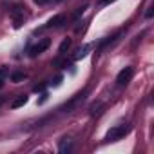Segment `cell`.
Here are the masks:
<instances>
[{
    "instance_id": "6da1fadb",
    "label": "cell",
    "mask_w": 154,
    "mask_h": 154,
    "mask_svg": "<svg viewBox=\"0 0 154 154\" xmlns=\"http://www.w3.org/2000/svg\"><path fill=\"white\" fill-rule=\"evenodd\" d=\"M129 131H131V127H129V125H120V127H114V129H111V131L107 132V141H116V140L123 138Z\"/></svg>"
},
{
    "instance_id": "7a4b0ae2",
    "label": "cell",
    "mask_w": 154,
    "mask_h": 154,
    "mask_svg": "<svg viewBox=\"0 0 154 154\" xmlns=\"http://www.w3.org/2000/svg\"><path fill=\"white\" fill-rule=\"evenodd\" d=\"M132 74H134V69H132V67H125V69H122V71L118 72V76H116V84H118V85H125V84H129L131 78H132Z\"/></svg>"
},
{
    "instance_id": "3957f363",
    "label": "cell",
    "mask_w": 154,
    "mask_h": 154,
    "mask_svg": "<svg viewBox=\"0 0 154 154\" xmlns=\"http://www.w3.org/2000/svg\"><path fill=\"white\" fill-rule=\"evenodd\" d=\"M49 45H51V40H49V38H44V40H40V42H38L36 45H33V47L29 49V54H31V56L35 58V56L42 54V53H44V51H45V49H47Z\"/></svg>"
},
{
    "instance_id": "277c9868",
    "label": "cell",
    "mask_w": 154,
    "mask_h": 154,
    "mask_svg": "<svg viewBox=\"0 0 154 154\" xmlns=\"http://www.w3.org/2000/svg\"><path fill=\"white\" fill-rule=\"evenodd\" d=\"M26 103H27V96H18V98H15L11 102V109H18V107H22Z\"/></svg>"
},
{
    "instance_id": "5b68a950",
    "label": "cell",
    "mask_w": 154,
    "mask_h": 154,
    "mask_svg": "<svg viewBox=\"0 0 154 154\" xmlns=\"http://www.w3.org/2000/svg\"><path fill=\"white\" fill-rule=\"evenodd\" d=\"M63 22V15H56V17H53L49 22H47V27H56V26H60Z\"/></svg>"
},
{
    "instance_id": "8992f818",
    "label": "cell",
    "mask_w": 154,
    "mask_h": 154,
    "mask_svg": "<svg viewBox=\"0 0 154 154\" xmlns=\"http://www.w3.org/2000/svg\"><path fill=\"white\" fill-rule=\"evenodd\" d=\"M69 47H71V38H65L58 47V54H63L65 51H69Z\"/></svg>"
},
{
    "instance_id": "52a82bcc",
    "label": "cell",
    "mask_w": 154,
    "mask_h": 154,
    "mask_svg": "<svg viewBox=\"0 0 154 154\" xmlns=\"http://www.w3.org/2000/svg\"><path fill=\"white\" fill-rule=\"evenodd\" d=\"M11 80L13 82H22V80H26V74L24 72H13L11 74Z\"/></svg>"
},
{
    "instance_id": "ba28073f",
    "label": "cell",
    "mask_w": 154,
    "mask_h": 154,
    "mask_svg": "<svg viewBox=\"0 0 154 154\" xmlns=\"http://www.w3.org/2000/svg\"><path fill=\"white\" fill-rule=\"evenodd\" d=\"M60 82H62V76H56V78H54V82H51V84H53L54 87H58V85H60Z\"/></svg>"
},
{
    "instance_id": "9c48e42d",
    "label": "cell",
    "mask_w": 154,
    "mask_h": 154,
    "mask_svg": "<svg viewBox=\"0 0 154 154\" xmlns=\"http://www.w3.org/2000/svg\"><path fill=\"white\" fill-rule=\"evenodd\" d=\"M152 15H154V9H152V8H149V11L145 13V17H147V18H152Z\"/></svg>"
},
{
    "instance_id": "30bf717a",
    "label": "cell",
    "mask_w": 154,
    "mask_h": 154,
    "mask_svg": "<svg viewBox=\"0 0 154 154\" xmlns=\"http://www.w3.org/2000/svg\"><path fill=\"white\" fill-rule=\"evenodd\" d=\"M33 2H35V4H38V6H44V4H47V2H49V0H33Z\"/></svg>"
},
{
    "instance_id": "8fae6325",
    "label": "cell",
    "mask_w": 154,
    "mask_h": 154,
    "mask_svg": "<svg viewBox=\"0 0 154 154\" xmlns=\"http://www.w3.org/2000/svg\"><path fill=\"white\" fill-rule=\"evenodd\" d=\"M45 100H47V93H44V94H42V98H40V102H38V103H44Z\"/></svg>"
},
{
    "instance_id": "7c38bea8",
    "label": "cell",
    "mask_w": 154,
    "mask_h": 154,
    "mask_svg": "<svg viewBox=\"0 0 154 154\" xmlns=\"http://www.w3.org/2000/svg\"><path fill=\"white\" fill-rule=\"evenodd\" d=\"M2 87H4V80H2V78H0V89H2Z\"/></svg>"
}]
</instances>
